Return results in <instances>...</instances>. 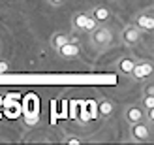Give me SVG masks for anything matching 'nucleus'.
Listing matches in <instances>:
<instances>
[{"mask_svg": "<svg viewBox=\"0 0 154 145\" xmlns=\"http://www.w3.org/2000/svg\"><path fill=\"white\" fill-rule=\"evenodd\" d=\"M124 119L128 125H134V123H139V121H145V111L141 106H128V108L124 109Z\"/></svg>", "mask_w": 154, "mask_h": 145, "instance_id": "obj_8", "label": "nucleus"}, {"mask_svg": "<svg viewBox=\"0 0 154 145\" xmlns=\"http://www.w3.org/2000/svg\"><path fill=\"white\" fill-rule=\"evenodd\" d=\"M68 2V0H47V4L53 6V8H60V6H64Z\"/></svg>", "mask_w": 154, "mask_h": 145, "instance_id": "obj_16", "label": "nucleus"}, {"mask_svg": "<svg viewBox=\"0 0 154 145\" xmlns=\"http://www.w3.org/2000/svg\"><path fill=\"white\" fill-rule=\"evenodd\" d=\"M62 143H66V145H83V140L77 138V136H66L62 140Z\"/></svg>", "mask_w": 154, "mask_h": 145, "instance_id": "obj_13", "label": "nucleus"}, {"mask_svg": "<svg viewBox=\"0 0 154 145\" xmlns=\"http://www.w3.org/2000/svg\"><path fill=\"white\" fill-rule=\"evenodd\" d=\"M130 138H132V141H135V143H147V141H150L152 140V128H150V125L143 123V121L130 125Z\"/></svg>", "mask_w": 154, "mask_h": 145, "instance_id": "obj_2", "label": "nucleus"}, {"mask_svg": "<svg viewBox=\"0 0 154 145\" xmlns=\"http://www.w3.org/2000/svg\"><path fill=\"white\" fill-rule=\"evenodd\" d=\"M152 62H147V60H143V62H135L134 68H132V77L137 79V81H143V79H147L152 75Z\"/></svg>", "mask_w": 154, "mask_h": 145, "instance_id": "obj_6", "label": "nucleus"}, {"mask_svg": "<svg viewBox=\"0 0 154 145\" xmlns=\"http://www.w3.org/2000/svg\"><path fill=\"white\" fill-rule=\"evenodd\" d=\"M141 38H143V32L134 25H126L120 32V40L124 45H128V47H135V45L141 42Z\"/></svg>", "mask_w": 154, "mask_h": 145, "instance_id": "obj_5", "label": "nucleus"}, {"mask_svg": "<svg viewBox=\"0 0 154 145\" xmlns=\"http://www.w3.org/2000/svg\"><path fill=\"white\" fill-rule=\"evenodd\" d=\"M147 115H149V121L152 123V121H154V108H152V109H149V113H147Z\"/></svg>", "mask_w": 154, "mask_h": 145, "instance_id": "obj_18", "label": "nucleus"}, {"mask_svg": "<svg viewBox=\"0 0 154 145\" xmlns=\"http://www.w3.org/2000/svg\"><path fill=\"white\" fill-rule=\"evenodd\" d=\"M10 72V64H8V60H0V75H4Z\"/></svg>", "mask_w": 154, "mask_h": 145, "instance_id": "obj_15", "label": "nucleus"}, {"mask_svg": "<svg viewBox=\"0 0 154 145\" xmlns=\"http://www.w3.org/2000/svg\"><path fill=\"white\" fill-rule=\"evenodd\" d=\"M134 64H135V60L132 58V57H120L119 58V62H117V68H119V72L120 74H126V75H130L132 74V68H134Z\"/></svg>", "mask_w": 154, "mask_h": 145, "instance_id": "obj_11", "label": "nucleus"}, {"mask_svg": "<svg viewBox=\"0 0 154 145\" xmlns=\"http://www.w3.org/2000/svg\"><path fill=\"white\" fill-rule=\"evenodd\" d=\"M88 34H90V45L94 49H105L113 42V32L105 25H96V28L90 30Z\"/></svg>", "mask_w": 154, "mask_h": 145, "instance_id": "obj_1", "label": "nucleus"}, {"mask_svg": "<svg viewBox=\"0 0 154 145\" xmlns=\"http://www.w3.org/2000/svg\"><path fill=\"white\" fill-rule=\"evenodd\" d=\"M58 53V57L60 58H64V60H75V58H79L81 55V49H79V43H64L62 47H58L57 49Z\"/></svg>", "mask_w": 154, "mask_h": 145, "instance_id": "obj_7", "label": "nucleus"}, {"mask_svg": "<svg viewBox=\"0 0 154 145\" xmlns=\"http://www.w3.org/2000/svg\"><path fill=\"white\" fill-rule=\"evenodd\" d=\"M143 108L145 109H152L154 108V96H145L143 94Z\"/></svg>", "mask_w": 154, "mask_h": 145, "instance_id": "obj_14", "label": "nucleus"}, {"mask_svg": "<svg viewBox=\"0 0 154 145\" xmlns=\"http://www.w3.org/2000/svg\"><path fill=\"white\" fill-rule=\"evenodd\" d=\"M143 94H145V96H154V85H149V87H145Z\"/></svg>", "mask_w": 154, "mask_h": 145, "instance_id": "obj_17", "label": "nucleus"}, {"mask_svg": "<svg viewBox=\"0 0 154 145\" xmlns=\"http://www.w3.org/2000/svg\"><path fill=\"white\" fill-rule=\"evenodd\" d=\"M134 27H137L141 30V32H152L154 30V15H152V10L149 8V10H143L139 11L134 17Z\"/></svg>", "mask_w": 154, "mask_h": 145, "instance_id": "obj_4", "label": "nucleus"}, {"mask_svg": "<svg viewBox=\"0 0 154 145\" xmlns=\"http://www.w3.org/2000/svg\"><path fill=\"white\" fill-rule=\"evenodd\" d=\"M72 25H73V28L77 32H90V30H94L96 25H100V23H96L92 19V15L87 13V11H77L72 17Z\"/></svg>", "mask_w": 154, "mask_h": 145, "instance_id": "obj_3", "label": "nucleus"}, {"mask_svg": "<svg viewBox=\"0 0 154 145\" xmlns=\"http://www.w3.org/2000/svg\"><path fill=\"white\" fill-rule=\"evenodd\" d=\"M92 19H94L96 23H107L111 19V11H109V8H105V6H96V8H92Z\"/></svg>", "mask_w": 154, "mask_h": 145, "instance_id": "obj_9", "label": "nucleus"}, {"mask_svg": "<svg viewBox=\"0 0 154 145\" xmlns=\"http://www.w3.org/2000/svg\"><path fill=\"white\" fill-rule=\"evenodd\" d=\"M98 111H100V115H102L103 119L113 117V113H115V104H113V100H109V98H103V100L98 104Z\"/></svg>", "mask_w": 154, "mask_h": 145, "instance_id": "obj_10", "label": "nucleus"}, {"mask_svg": "<svg viewBox=\"0 0 154 145\" xmlns=\"http://www.w3.org/2000/svg\"><path fill=\"white\" fill-rule=\"evenodd\" d=\"M70 42V34H66V32H55L51 36V40H49V43H51V47L53 49H58V47H62L64 43H68Z\"/></svg>", "mask_w": 154, "mask_h": 145, "instance_id": "obj_12", "label": "nucleus"}]
</instances>
